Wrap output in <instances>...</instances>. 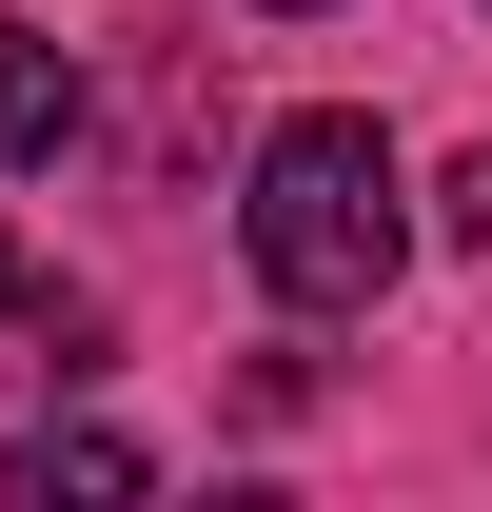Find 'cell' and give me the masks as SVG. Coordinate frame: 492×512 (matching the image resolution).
<instances>
[{"instance_id": "1", "label": "cell", "mask_w": 492, "mask_h": 512, "mask_svg": "<svg viewBox=\"0 0 492 512\" xmlns=\"http://www.w3.org/2000/svg\"><path fill=\"white\" fill-rule=\"evenodd\" d=\"M237 256H256L276 316H374L394 256H414V178H394V138H374L355 99L276 119V138H256V178H237Z\"/></svg>"}, {"instance_id": "2", "label": "cell", "mask_w": 492, "mask_h": 512, "mask_svg": "<svg viewBox=\"0 0 492 512\" xmlns=\"http://www.w3.org/2000/svg\"><path fill=\"white\" fill-rule=\"evenodd\" d=\"M60 138H79V60L40 40V20H0V178H40Z\"/></svg>"}, {"instance_id": "3", "label": "cell", "mask_w": 492, "mask_h": 512, "mask_svg": "<svg viewBox=\"0 0 492 512\" xmlns=\"http://www.w3.org/2000/svg\"><path fill=\"white\" fill-rule=\"evenodd\" d=\"M138 473H158L138 434H40V453H20V493H138Z\"/></svg>"}, {"instance_id": "4", "label": "cell", "mask_w": 492, "mask_h": 512, "mask_svg": "<svg viewBox=\"0 0 492 512\" xmlns=\"http://www.w3.org/2000/svg\"><path fill=\"white\" fill-rule=\"evenodd\" d=\"M453 237L492 256V138H473V158H453Z\"/></svg>"}, {"instance_id": "5", "label": "cell", "mask_w": 492, "mask_h": 512, "mask_svg": "<svg viewBox=\"0 0 492 512\" xmlns=\"http://www.w3.org/2000/svg\"><path fill=\"white\" fill-rule=\"evenodd\" d=\"M0 316H40V335H79V316H60V296H40V276H20V237H0Z\"/></svg>"}, {"instance_id": "6", "label": "cell", "mask_w": 492, "mask_h": 512, "mask_svg": "<svg viewBox=\"0 0 492 512\" xmlns=\"http://www.w3.org/2000/svg\"><path fill=\"white\" fill-rule=\"evenodd\" d=\"M276 20H335V0H276Z\"/></svg>"}]
</instances>
